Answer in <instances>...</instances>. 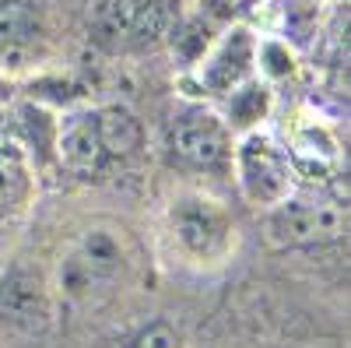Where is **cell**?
I'll use <instances>...</instances> for the list:
<instances>
[{
    "instance_id": "4",
    "label": "cell",
    "mask_w": 351,
    "mask_h": 348,
    "mask_svg": "<svg viewBox=\"0 0 351 348\" xmlns=\"http://www.w3.org/2000/svg\"><path fill=\"white\" fill-rule=\"evenodd\" d=\"M0 316L18 331H43L49 321V303L39 275L32 271H11L0 281Z\"/></svg>"
},
{
    "instance_id": "12",
    "label": "cell",
    "mask_w": 351,
    "mask_h": 348,
    "mask_svg": "<svg viewBox=\"0 0 351 348\" xmlns=\"http://www.w3.org/2000/svg\"><path fill=\"white\" fill-rule=\"evenodd\" d=\"M25 187H28V180H25V165H21L18 152L0 148V211L18 208L25 197Z\"/></svg>"
},
{
    "instance_id": "2",
    "label": "cell",
    "mask_w": 351,
    "mask_h": 348,
    "mask_svg": "<svg viewBox=\"0 0 351 348\" xmlns=\"http://www.w3.org/2000/svg\"><path fill=\"white\" fill-rule=\"evenodd\" d=\"M348 225V215L334 205H285L271 218V232L281 246L334 243Z\"/></svg>"
},
{
    "instance_id": "7",
    "label": "cell",
    "mask_w": 351,
    "mask_h": 348,
    "mask_svg": "<svg viewBox=\"0 0 351 348\" xmlns=\"http://www.w3.org/2000/svg\"><path fill=\"white\" fill-rule=\"evenodd\" d=\"M243 180L253 200H278L288 187V172L281 155L271 148L267 141H250L243 152Z\"/></svg>"
},
{
    "instance_id": "8",
    "label": "cell",
    "mask_w": 351,
    "mask_h": 348,
    "mask_svg": "<svg viewBox=\"0 0 351 348\" xmlns=\"http://www.w3.org/2000/svg\"><path fill=\"white\" fill-rule=\"evenodd\" d=\"M43 36V18L32 0H0V56H21Z\"/></svg>"
},
{
    "instance_id": "3",
    "label": "cell",
    "mask_w": 351,
    "mask_h": 348,
    "mask_svg": "<svg viewBox=\"0 0 351 348\" xmlns=\"http://www.w3.org/2000/svg\"><path fill=\"white\" fill-rule=\"evenodd\" d=\"M172 152L193 169H215L225 159V127L211 113H186L172 127Z\"/></svg>"
},
{
    "instance_id": "9",
    "label": "cell",
    "mask_w": 351,
    "mask_h": 348,
    "mask_svg": "<svg viewBox=\"0 0 351 348\" xmlns=\"http://www.w3.org/2000/svg\"><path fill=\"white\" fill-rule=\"evenodd\" d=\"M95 124H99V141L106 159H130L141 148V124L134 120V113L109 106L95 113Z\"/></svg>"
},
{
    "instance_id": "14",
    "label": "cell",
    "mask_w": 351,
    "mask_h": 348,
    "mask_svg": "<svg viewBox=\"0 0 351 348\" xmlns=\"http://www.w3.org/2000/svg\"><path fill=\"white\" fill-rule=\"evenodd\" d=\"M232 109H236L239 124H250V120H256V116L263 113V92H260V89H250V92H243L236 102H232Z\"/></svg>"
},
{
    "instance_id": "1",
    "label": "cell",
    "mask_w": 351,
    "mask_h": 348,
    "mask_svg": "<svg viewBox=\"0 0 351 348\" xmlns=\"http://www.w3.org/2000/svg\"><path fill=\"white\" fill-rule=\"evenodd\" d=\"M162 0H99L92 28L106 46H144L162 36Z\"/></svg>"
},
{
    "instance_id": "15",
    "label": "cell",
    "mask_w": 351,
    "mask_h": 348,
    "mask_svg": "<svg viewBox=\"0 0 351 348\" xmlns=\"http://www.w3.org/2000/svg\"><path fill=\"white\" fill-rule=\"evenodd\" d=\"M263 53H267L271 60H274V64H271V71H274V74L291 71V60H288V56H281V49H278V46H263Z\"/></svg>"
},
{
    "instance_id": "5",
    "label": "cell",
    "mask_w": 351,
    "mask_h": 348,
    "mask_svg": "<svg viewBox=\"0 0 351 348\" xmlns=\"http://www.w3.org/2000/svg\"><path fill=\"white\" fill-rule=\"evenodd\" d=\"M172 225H176V236L183 240V246L200 257L218 253L228 240L225 215L215 205H208V200H180L172 208Z\"/></svg>"
},
{
    "instance_id": "13",
    "label": "cell",
    "mask_w": 351,
    "mask_h": 348,
    "mask_svg": "<svg viewBox=\"0 0 351 348\" xmlns=\"http://www.w3.org/2000/svg\"><path fill=\"white\" fill-rule=\"evenodd\" d=\"M134 348H180V338H176V331L165 327V324H152L137 334Z\"/></svg>"
},
{
    "instance_id": "10",
    "label": "cell",
    "mask_w": 351,
    "mask_h": 348,
    "mask_svg": "<svg viewBox=\"0 0 351 348\" xmlns=\"http://www.w3.org/2000/svg\"><path fill=\"white\" fill-rule=\"evenodd\" d=\"M120 246L109 232H92V236L84 240V253H81V268L88 275H116L120 271Z\"/></svg>"
},
{
    "instance_id": "11",
    "label": "cell",
    "mask_w": 351,
    "mask_h": 348,
    "mask_svg": "<svg viewBox=\"0 0 351 348\" xmlns=\"http://www.w3.org/2000/svg\"><path fill=\"white\" fill-rule=\"evenodd\" d=\"M246 64H250V39H246V32H236V39L228 43L225 56L218 60V67H211L208 78H211L215 89H232V84L243 78Z\"/></svg>"
},
{
    "instance_id": "6",
    "label": "cell",
    "mask_w": 351,
    "mask_h": 348,
    "mask_svg": "<svg viewBox=\"0 0 351 348\" xmlns=\"http://www.w3.org/2000/svg\"><path fill=\"white\" fill-rule=\"evenodd\" d=\"M60 159L71 172H77V176H95V172H102V165L109 159H106L102 141H99L95 113H81L67 124V130L60 137Z\"/></svg>"
}]
</instances>
